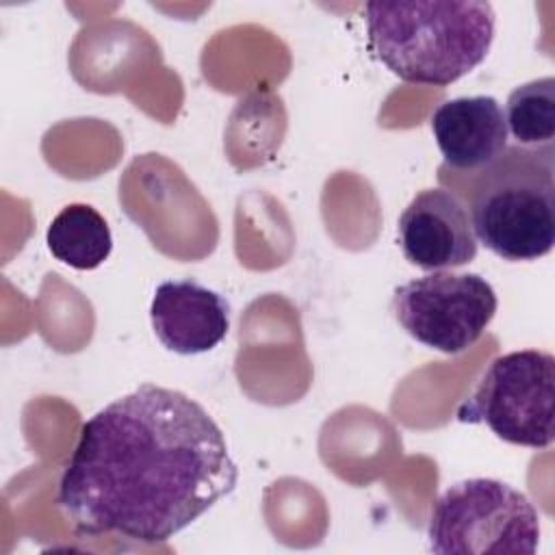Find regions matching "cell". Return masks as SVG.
Listing matches in <instances>:
<instances>
[{
  "label": "cell",
  "instance_id": "7a4b0ae2",
  "mask_svg": "<svg viewBox=\"0 0 555 555\" xmlns=\"http://www.w3.org/2000/svg\"><path fill=\"white\" fill-rule=\"evenodd\" d=\"M366 35L375 56L403 82L449 87L490 52L496 13L483 0L369 2Z\"/></svg>",
  "mask_w": 555,
  "mask_h": 555
},
{
  "label": "cell",
  "instance_id": "8992f818",
  "mask_svg": "<svg viewBox=\"0 0 555 555\" xmlns=\"http://www.w3.org/2000/svg\"><path fill=\"white\" fill-rule=\"evenodd\" d=\"M499 299L479 273L431 271L395 288L392 314L421 345L453 356L479 340Z\"/></svg>",
  "mask_w": 555,
  "mask_h": 555
},
{
  "label": "cell",
  "instance_id": "277c9868",
  "mask_svg": "<svg viewBox=\"0 0 555 555\" xmlns=\"http://www.w3.org/2000/svg\"><path fill=\"white\" fill-rule=\"evenodd\" d=\"M427 538L440 555H531L540 542V516L509 483L473 477L436 499Z\"/></svg>",
  "mask_w": 555,
  "mask_h": 555
},
{
  "label": "cell",
  "instance_id": "8fae6325",
  "mask_svg": "<svg viewBox=\"0 0 555 555\" xmlns=\"http://www.w3.org/2000/svg\"><path fill=\"white\" fill-rule=\"evenodd\" d=\"M507 132L516 145L540 147L555 137V78L542 76L518 85L507 95L505 106Z\"/></svg>",
  "mask_w": 555,
  "mask_h": 555
},
{
  "label": "cell",
  "instance_id": "ba28073f",
  "mask_svg": "<svg viewBox=\"0 0 555 555\" xmlns=\"http://www.w3.org/2000/svg\"><path fill=\"white\" fill-rule=\"evenodd\" d=\"M150 319L160 345L180 356L215 349L230 330L228 301L195 280H165L156 286Z\"/></svg>",
  "mask_w": 555,
  "mask_h": 555
},
{
  "label": "cell",
  "instance_id": "3957f363",
  "mask_svg": "<svg viewBox=\"0 0 555 555\" xmlns=\"http://www.w3.org/2000/svg\"><path fill=\"white\" fill-rule=\"evenodd\" d=\"M475 236L509 262L546 256L555 243V147L507 145L477 176L470 202Z\"/></svg>",
  "mask_w": 555,
  "mask_h": 555
},
{
  "label": "cell",
  "instance_id": "52a82bcc",
  "mask_svg": "<svg viewBox=\"0 0 555 555\" xmlns=\"http://www.w3.org/2000/svg\"><path fill=\"white\" fill-rule=\"evenodd\" d=\"M397 230L405 260L423 271L464 267L479 249L468 208L457 195L438 186L412 197Z\"/></svg>",
  "mask_w": 555,
  "mask_h": 555
},
{
  "label": "cell",
  "instance_id": "5b68a950",
  "mask_svg": "<svg viewBox=\"0 0 555 555\" xmlns=\"http://www.w3.org/2000/svg\"><path fill=\"white\" fill-rule=\"evenodd\" d=\"M455 416L462 423H483L509 444L551 447L555 438V358L540 349L494 358Z\"/></svg>",
  "mask_w": 555,
  "mask_h": 555
},
{
  "label": "cell",
  "instance_id": "9c48e42d",
  "mask_svg": "<svg viewBox=\"0 0 555 555\" xmlns=\"http://www.w3.org/2000/svg\"><path fill=\"white\" fill-rule=\"evenodd\" d=\"M431 132L447 165L483 169L507 147L503 106L492 95H464L442 102L431 115Z\"/></svg>",
  "mask_w": 555,
  "mask_h": 555
},
{
  "label": "cell",
  "instance_id": "30bf717a",
  "mask_svg": "<svg viewBox=\"0 0 555 555\" xmlns=\"http://www.w3.org/2000/svg\"><path fill=\"white\" fill-rule=\"evenodd\" d=\"M46 243L50 254L63 264L91 271L98 269L113 249V234L106 219L89 204H67L48 225Z\"/></svg>",
  "mask_w": 555,
  "mask_h": 555
},
{
  "label": "cell",
  "instance_id": "6da1fadb",
  "mask_svg": "<svg viewBox=\"0 0 555 555\" xmlns=\"http://www.w3.org/2000/svg\"><path fill=\"white\" fill-rule=\"evenodd\" d=\"M236 479L225 436L204 405L141 384L82 423L56 503L80 535L156 544L206 514Z\"/></svg>",
  "mask_w": 555,
  "mask_h": 555
}]
</instances>
